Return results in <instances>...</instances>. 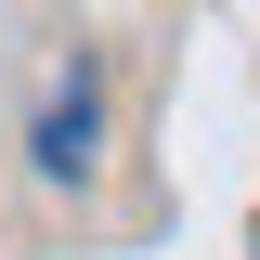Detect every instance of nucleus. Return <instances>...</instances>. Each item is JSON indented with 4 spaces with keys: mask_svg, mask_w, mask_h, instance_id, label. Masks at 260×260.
I'll list each match as a JSON object with an SVG mask.
<instances>
[{
    "mask_svg": "<svg viewBox=\"0 0 260 260\" xmlns=\"http://www.w3.org/2000/svg\"><path fill=\"white\" fill-rule=\"evenodd\" d=\"M91 130H104V78H91V52H78L52 78V104H39V143H26L39 182H91Z\"/></svg>",
    "mask_w": 260,
    "mask_h": 260,
    "instance_id": "1",
    "label": "nucleus"
}]
</instances>
